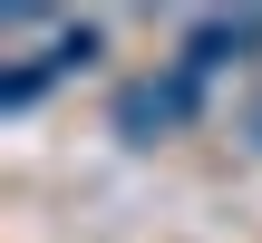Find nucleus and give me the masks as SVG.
<instances>
[{
    "label": "nucleus",
    "instance_id": "2",
    "mask_svg": "<svg viewBox=\"0 0 262 243\" xmlns=\"http://www.w3.org/2000/svg\"><path fill=\"white\" fill-rule=\"evenodd\" d=\"M253 19H185V78H204V68H233V58H253Z\"/></svg>",
    "mask_w": 262,
    "mask_h": 243
},
{
    "label": "nucleus",
    "instance_id": "1",
    "mask_svg": "<svg viewBox=\"0 0 262 243\" xmlns=\"http://www.w3.org/2000/svg\"><path fill=\"white\" fill-rule=\"evenodd\" d=\"M185 117H194V78H185V68L117 88V136H126V146H156V136H175Z\"/></svg>",
    "mask_w": 262,
    "mask_h": 243
}]
</instances>
